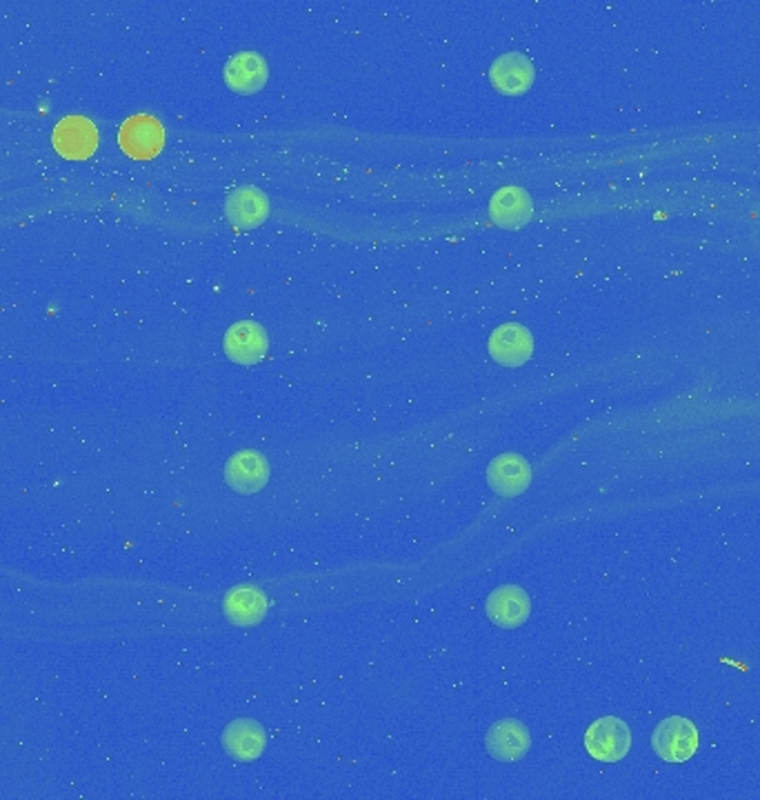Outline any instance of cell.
Wrapping results in <instances>:
<instances>
[{"mask_svg":"<svg viewBox=\"0 0 760 800\" xmlns=\"http://www.w3.org/2000/svg\"><path fill=\"white\" fill-rule=\"evenodd\" d=\"M698 741H701L698 730L694 727L692 721H688L683 716L664 719L662 723H658V727L653 730V736H651L653 752L664 763L690 760L698 749Z\"/></svg>","mask_w":760,"mask_h":800,"instance_id":"1","label":"cell"},{"mask_svg":"<svg viewBox=\"0 0 760 800\" xmlns=\"http://www.w3.org/2000/svg\"><path fill=\"white\" fill-rule=\"evenodd\" d=\"M632 732L629 725L616 716L594 721L585 734V749L601 763H618L629 754Z\"/></svg>","mask_w":760,"mask_h":800,"instance_id":"2","label":"cell"},{"mask_svg":"<svg viewBox=\"0 0 760 800\" xmlns=\"http://www.w3.org/2000/svg\"><path fill=\"white\" fill-rule=\"evenodd\" d=\"M485 614L494 625L503 630H516L527 623L532 614V600L523 587L503 585L488 596Z\"/></svg>","mask_w":760,"mask_h":800,"instance_id":"3","label":"cell"},{"mask_svg":"<svg viewBox=\"0 0 760 800\" xmlns=\"http://www.w3.org/2000/svg\"><path fill=\"white\" fill-rule=\"evenodd\" d=\"M485 747L492 758L501 763H516L529 752L532 734L521 721L505 719L490 727L485 736Z\"/></svg>","mask_w":760,"mask_h":800,"instance_id":"4","label":"cell"},{"mask_svg":"<svg viewBox=\"0 0 760 800\" xmlns=\"http://www.w3.org/2000/svg\"><path fill=\"white\" fill-rule=\"evenodd\" d=\"M225 352L238 365H256L267 352V334L254 321H241L225 334Z\"/></svg>","mask_w":760,"mask_h":800,"instance_id":"5","label":"cell"},{"mask_svg":"<svg viewBox=\"0 0 760 800\" xmlns=\"http://www.w3.org/2000/svg\"><path fill=\"white\" fill-rule=\"evenodd\" d=\"M225 478L232 489L238 493H256L267 485L269 467L262 454L258 452H238L225 465Z\"/></svg>","mask_w":760,"mask_h":800,"instance_id":"6","label":"cell"},{"mask_svg":"<svg viewBox=\"0 0 760 800\" xmlns=\"http://www.w3.org/2000/svg\"><path fill=\"white\" fill-rule=\"evenodd\" d=\"M532 334L516 323L501 325L494 330L490 338V354L496 363L507 367H518L529 360L532 356Z\"/></svg>","mask_w":760,"mask_h":800,"instance_id":"7","label":"cell"},{"mask_svg":"<svg viewBox=\"0 0 760 800\" xmlns=\"http://www.w3.org/2000/svg\"><path fill=\"white\" fill-rule=\"evenodd\" d=\"M267 745V734L260 723L252 719H238L230 723V727L223 734V747L234 760L249 763L256 760Z\"/></svg>","mask_w":760,"mask_h":800,"instance_id":"8","label":"cell"},{"mask_svg":"<svg viewBox=\"0 0 760 800\" xmlns=\"http://www.w3.org/2000/svg\"><path fill=\"white\" fill-rule=\"evenodd\" d=\"M99 145V136L93 125L80 116L65 119L54 130V147L65 158H85Z\"/></svg>","mask_w":760,"mask_h":800,"instance_id":"9","label":"cell"},{"mask_svg":"<svg viewBox=\"0 0 760 800\" xmlns=\"http://www.w3.org/2000/svg\"><path fill=\"white\" fill-rule=\"evenodd\" d=\"M532 469L518 454H503L488 467V482L501 496H518L529 487Z\"/></svg>","mask_w":760,"mask_h":800,"instance_id":"10","label":"cell"},{"mask_svg":"<svg viewBox=\"0 0 760 800\" xmlns=\"http://www.w3.org/2000/svg\"><path fill=\"white\" fill-rule=\"evenodd\" d=\"M121 145L134 158H152L163 145V127L152 116H134L121 130Z\"/></svg>","mask_w":760,"mask_h":800,"instance_id":"11","label":"cell"},{"mask_svg":"<svg viewBox=\"0 0 760 800\" xmlns=\"http://www.w3.org/2000/svg\"><path fill=\"white\" fill-rule=\"evenodd\" d=\"M225 614L234 625L241 627H252L256 623H260L267 614V598L260 589L252 587V585H243L236 587L227 593L225 598Z\"/></svg>","mask_w":760,"mask_h":800,"instance_id":"12","label":"cell"},{"mask_svg":"<svg viewBox=\"0 0 760 800\" xmlns=\"http://www.w3.org/2000/svg\"><path fill=\"white\" fill-rule=\"evenodd\" d=\"M227 85L238 93H254L267 78V67L256 54H238L230 60L225 71Z\"/></svg>","mask_w":760,"mask_h":800,"instance_id":"13","label":"cell"},{"mask_svg":"<svg viewBox=\"0 0 760 800\" xmlns=\"http://www.w3.org/2000/svg\"><path fill=\"white\" fill-rule=\"evenodd\" d=\"M265 214H267V200L254 187L238 189L227 203V216L232 219V223L241 227L258 225L265 219Z\"/></svg>","mask_w":760,"mask_h":800,"instance_id":"14","label":"cell"}]
</instances>
